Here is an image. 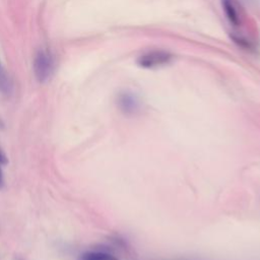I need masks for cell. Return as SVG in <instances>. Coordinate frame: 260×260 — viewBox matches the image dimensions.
<instances>
[{
    "mask_svg": "<svg viewBox=\"0 0 260 260\" xmlns=\"http://www.w3.org/2000/svg\"><path fill=\"white\" fill-rule=\"evenodd\" d=\"M34 73L37 80L41 83L48 81L55 70V59L48 50H40L34 59Z\"/></svg>",
    "mask_w": 260,
    "mask_h": 260,
    "instance_id": "6da1fadb",
    "label": "cell"
},
{
    "mask_svg": "<svg viewBox=\"0 0 260 260\" xmlns=\"http://www.w3.org/2000/svg\"><path fill=\"white\" fill-rule=\"evenodd\" d=\"M79 260H119V258L108 251L92 250L82 253L79 256Z\"/></svg>",
    "mask_w": 260,
    "mask_h": 260,
    "instance_id": "5b68a950",
    "label": "cell"
},
{
    "mask_svg": "<svg viewBox=\"0 0 260 260\" xmlns=\"http://www.w3.org/2000/svg\"><path fill=\"white\" fill-rule=\"evenodd\" d=\"M3 128H4V123H3V121L0 119V130L3 129Z\"/></svg>",
    "mask_w": 260,
    "mask_h": 260,
    "instance_id": "ba28073f",
    "label": "cell"
},
{
    "mask_svg": "<svg viewBox=\"0 0 260 260\" xmlns=\"http://www.w3.org/2000/svg\"><path fill=\"white\" fill-rule=\"evenodd\" d=\"M7 162H8V158L6 157L5 153L0 148V165L1 166H5V165H7Z\"/></svg>",
    "mask_w": 260,
    "mask_h": 260,
    "instance_id": "52a82bcc",
    "label": "cell"
},
{
    "mask_svg": "<svg viewBox=\"0 0 260 260\" xmlns=\"http://www.w3.org/2000/svg\"><path fill=\"white\" fill-rule=\"evenodd\" d=\"M118 107L125 115H134L139 111L140 104L138 99L131 92L124 91L118 96Z\"/></svg>",
    "mask_w": 260,
    "mask_h": 260,
    "instance_id": "3957f363",
    "label": "cell"
},
{
    "mask_svg": "<svg viewBox=\"0 0 260 260\" xmlns=\"http://www.w3.org/2000/svg\"><path fill=\"white\" fill-rule=\"evenodd\" d=\"M12 89V84L10 78L0 63V92L3 94H9Z\"/></svg>",
    "mask_w": 260,
    "mask_h": 260,
    "instance_id": "8992f818",
    "label": "cell"
},
{
    "mask_svg": "<svg viewBox=\"0 0 260 260\" xmlns=\"http://www.w3.org/2000/svg\"><path fill=\"white\" fill-rule=\"evenodd\" d=\"M173 59V55L167 51L154 50L142 54L137 59V64L142 68H157L169 64Z\"/></svg>",
    "mask_w": 260,
    "mask_h": 260,
    "instance_id": "7a4b0ae2",
    "label": "cell"
},
{
    "mask_svg": "<svg viewBox=\"0 0 260 260\" xmlns=\"http://www.w3.org/2000/svg\"><path fill=\"white\" fill-rule=\"evenodd\" d=\"M222 8L228 17L229 21L233 25H240L241 23V16L239 15L238 6L234 0H221Z\"/></svg>",
    "mask_w": 260,
    "mask_h": 260,
    "instance_id": "277c9868",
    "label": "cell"
}]
</instances>
